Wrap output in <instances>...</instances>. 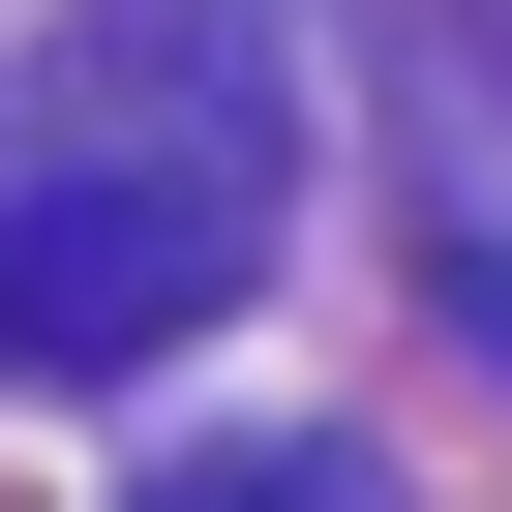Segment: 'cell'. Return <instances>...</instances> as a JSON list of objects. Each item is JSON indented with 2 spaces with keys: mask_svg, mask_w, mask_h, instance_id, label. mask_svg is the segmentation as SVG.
<instances>
[{
  "mask_svg": "<svg viewBox=\"0 0 512 512\" xmlns=\"http://www.w3.org/2000/svg\"><path fill=\"white\" fill-rule=\"evenodd\" d=\"M302 211V121H272V31L241 0H121L0 91V362H151L272 272Z\"/></svg>",
  "mask_w": 512,
  "mask_h": 512,
  "instance_id": "6da1fadb",
  "label": "cell"
},
{
  "mask_svg": "<svg viewBox=\"0 0 512 512\" xmlns=\"http://www.w3.org/2000/svg\"><path fill=\"white\" fill-rule=\"evenodd\" d=\"M151 512H392L362 452H211V482H151Z\"/></svg>",
  "mask_w": 512,
  "mask_h": 512,
  "instance_id": "7a4b0ae2",
  "label": "cell"
}]
</instances>
